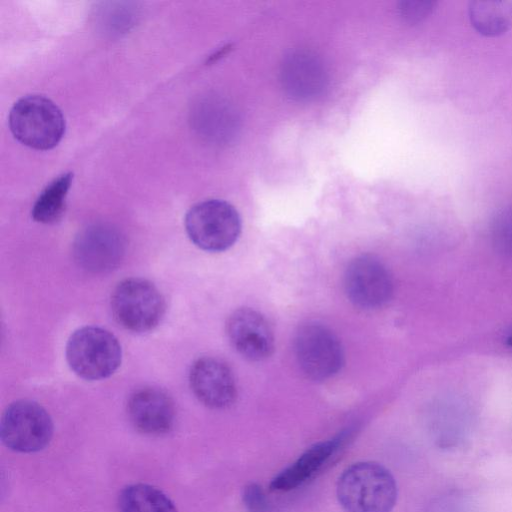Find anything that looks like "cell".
Masks as SVG:
<instances>
[{"instance_id": "cell-18", "label": "cell", "mask_w": 512, "mask_h": 512, "mask_svg": "<svg viewBox=\"0 0 512 512\" xmlns=\"http://www.w3.org/2000/svg\"><path fill=\"white\" fill-rule=\"evenodd\" d=\"M242 501L249 512H269L266 494L257 483H249L243 488Z\"/></svg>"}, {"instance_id": "cell-13", "label": "cell", "mask_w": 512, "mask_h": 512, "mask_svg": "<svg viewBox=\"0 0 512 512\" xmlns=\"http://www.w3.org/2000/svg\"><path fill=\"white\" fill-rule=\"evenodd\" d=\"M352 433V428L345 429L331 439L317 442L308 447L293 463L271 480L270 490L287 492L304 484L329 462L345 445Z\"/></svg>"}, {"instance_id": "cell-12", "label": "cell", "mask_w": 512, "mask_h": 512, "mask_svg": "<svg viewBox=\"0 0 512 512\" xmlns=\"http://www.w3.org/2000/svg\"><path fill=\"white\" fill-rule=\"evenodd\" d=\"M127 414L132 426L145 435L168 433L175 422V406L163 390L145 387L136 390L127 403Z\"/></svg>"}, {"instance_id": "cell-10", "label": "cell", "mask_w": 512, "mask_h": 512, "mask_svg": "<svg viewBox=\"0 0 512 512\" xmlns=\"http://www.w3.org/2000/svg\"><path fill=\"white\" fill-rule=\"evenodd\" d=\"M189 383L195 397L212 409L227 408L237 397L234 375L229 366L218 358L197 359L191 366Z\"/></svg>"}, {"instance_id": "cell-11", "label": "cell", "mask_w": 512, "mask_h": 512, "mask_svg": "<svg viewBox=\"0 0 512 512\" xmlns=\"http://www.w3.org/2000/svg\"><path fill=\"white\" fill-rule=\"evenodd\" d=\"M226 334L233 348L250 361H262L274 350L273 331L266 318L250 308L235 310L226 323Z\"/></svg>"}, {"instance_id": "cell-9", "label": "cell", "mask_w": 512, "mask_h": 512, "mask_svg": "<svg viewBox=\"0 0 512 512\" xmlns=\"http://www.w3.org/2000/svg\"><path fill=\"white\" fill-rule=\"evenodd\" d=\"M125 243L113 227L95 224L84 229L74 242L75 261L83 269L103 273L114 269L122 260Z\"/></svg>"}, {"instance_id": "cell-3", "label": "cell", "mask_w": 512, "mask_h": 512, "mask_svg": "<svg viewBox=\"0 0 512 512\" xmlns=\"http://www.w3.org/2000/svg\"><path fill=\"white\" fill-rule=\"evenodd\" d=\"M65 353L71 370L88 381L108 378L119 368L122 360L118 339L96 326L75 330L67 341Z\"/></svg>"}, {"instance_id": "cell-4", "label": "cell", "mask_w": 512, "mask_h": 512, "mask_svg": "<svg viewBox=\"0 0 512 512\" xmlns=\"http://www.w3.org/2000/svg\"><path fill=\"white\" fill-rule=\"evenodd\" d=\"M190 240L208 252L229 249L241 233V219L237 210L228 202L208 199L193 205L184 219Z\"/></svg>"}, {"instance_id": "cell-16", "label": "cell", "mask_w": 512, "mask_h": 512, "mask_svg": "<svg viewBox=\"0 0 512 512\" xmlns=\"http://www.w3.org/2000/svg\"><path fill=\"white\" fill-rule=\"evenodd\" d=\"M118 506L120 512H177L173 501L164 492L144 483L124 487Z\"/></svg>"}, {"instance_id": "cell-6", "label": "cell", "mask_w": 512, "mask_h": 512, "mask_svg": "<svg viewBox=\"0 0 512 512\" xmlns=\"http://www.w3.org/2000/svg\"><path fill=\"white\" fill-rule=\"evenodd\" d=\"M53 422L49 413L39 403L18 400L3 412L0 421V438L10 450L33 453L44 449L53 436Z\"/></svg>"}, {"instance_id": "cell-1", "label": "cell", "mask_w": 512, "mask_h": 512, "mask_svg": "<svg viewBox=\"0 0 512 512\" xmlns=\"http://www.w3.org/2000/svg\"><path fill=\"white\" fill-rule=\"evenodd\" d=\"M336 494L346 512H391L398 491L395 478L386 467L373 461H361L342 472Z\"/></svg>"}, {"instance_id": "cell-7", "label": "cell", "mask_w": 512, "mask_h": 512, "mask_svg": "<svg viewBox=\"0 0 512 512\" xmlns=\"http://www.w3.org/2000/svg\"><path fill=\"white\" fill-rule=\"evenodd\" d=\"M297 362L311 380L325 381L336 375L344 363L342 345L335 333L318 322L299 327L294 341Z\"/></svg>"}, {"instance_id": "cell-5", "label": "cell", "mask_w": 512, "mask_h": 512, "mask_svg": "<svg viewBox=\"0 0 512 512\" xmlns=\"http://www.w3.org/2000/svg\"><path fill=\"white\" fill-rule=\"evenodd\" d=\"M165 299L158 288L142 278L121 281L111 296L115 320L128 331L145 333L156 328L165 314Z\"/></svg>"}, {"instance_id": "cell-8", "label": "cell", "mask_w": 512, "mask_h": 512, "mask_svg": "<svg viewBox=\"0 0 512 512\" xmlns=\"http://www.w3.org/2000/svg\"><path fill=\"white\" fill-rule=\"evenodd\" d=\"M348 299L364 310L383 307L393 294V279L387 267L376 257L362 255L353 259L344 274Z\"/></svg>"}, {"instance_id": "cell-21", "label": "cell", "mask_w": 512, "mask_h": 512, "mask_svg": "<svg viewBox=\"0 0 512 512\" xmlns=\"http://www.w3.org/2000/svg\"><path fill=\"white\" fill-rule=\"evenodd\" d=\"M505 342L507 346L512 348V331L507 335Z\"/></svg>"}, {"instance_id": "cell-2", "label": "cell", "mask_w": 512, "mask_h": 512, "mask_svg": "<svg viewBox=\"0 0 512 512\" xmlns=\"http://www.w3.org/2000/svg\"><path fill=\"white\" fill-rule=\"evenodd\" d=\"M8 122L15 139L35 150L54 148L65 133L61 110L43 95H27L16 101Z\"/></svg>"}, {"instance_id": "cell-19", "label": "cell", "mask_w": 512, "mask_h": 512, "mask_svg": "<svg viewBox=\"0 0 512 512\" xmlns=\"http://www.w3.org/2000/svg\"><path fill=\"white\" fill-rule=\"evenodd\" d=\"M435 5L434 1H403L399 9L406 21L415 23L431 14Z\"/></svg>"}, {"instance_id": "cell-14", "label": "cell", "mask_w": 512, "mask_h": 512, "mask_svg": "<svg viewBox=\"0 0 512 512\" xmlns=\"http://www.w3.org/2000/svg\"><path fill=\"white\" fill-rule=\"evenodd\" d=\"M282 83L287 93L299 100H310L326 86V71L320 60L310 53L289 56L282 66Z\"/></svg>"}, {"instance_id": "cell-17", "label": "cell", "mask_w": 512, "mask_h": 512, "mask_svg": "<svg viewBox=\"0 0 512 512\" xmlns=\"http://www.w3.org/2000/svg\"><path fill=\"white\" fill-rule=\"evenodd\" d=\"M72 179L73 173L67 172L46 186L32 208V218L36 222L51 224L61 218Z\"/></svg>"}, {"instance_id": "cell-15", "label": "cell", "mask_w": 512, "mask_h": 512, "mask_svg": "<svg viewBox=\"0 0 512 512\" xmlns=\"http://www.w3.org/2000/svg\"><path fill=\"white\" fill-rule=\"evenodd\" d=\"M468 17L479 34L486 37L503 35L512 27V1H471Z\"/></svg>"}, {"instance_id": "cell-20", "label": "cell", "mask_w": 512, "mask_h": 512, "mask_svg": "<svg viewBox=\"0 0 512 512\" xmlns=\"http://www.w3.org/2000/svg\"><path fill=\"white\" fill-rule=\"evenodd\" d=\"M495 238L498 245L506 252L512 253V213H504L495 222Z\"/></svg>"}]
</instances>
